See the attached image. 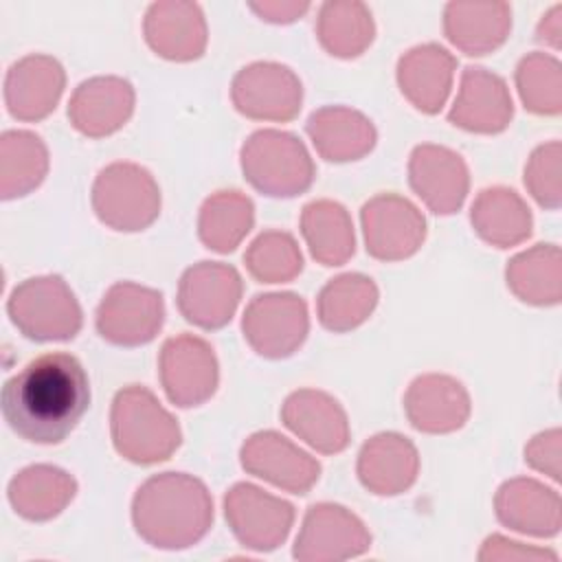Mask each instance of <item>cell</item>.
I'll return each instance as SVG.
<instances>
[{
    "mask_svg": "<svg viewBox=\"0 0 562 562\" xmlns=\"http://www.w3.org/2000/svg\"><path fill=\"white\" fill-rule=\"evenodd\" d=\"M378 290L362 274L331 279L318 299V318L331 331H347L360 325L375 307Z\"/></svg>",
    "mask_w": 562,
    "mask_h": 562,
    "instance_id": "30",
    "label": "cell"
},
{
    "mask_svg": "<svg viewBox=\"0 0 562 562\" xmlns=\"http://www.w3.org/2000/svg\"><path fill=\"white\" fill-rule=\"evenodd\" d=\"M512 119V99L501 77L485 68H465L461 90L450 112V121L470 132L494 134Z\"/></svg>",
    "mask_w": 562,
    "mask_h": 562,
    "instance_id": "21",
    "label": "cell"
},
{
    "mask_svg": "<svg viewBox=\"0 0 562 562\" xmlns=\"http://www.w3.org/2000/svg\"><path fill=\"white\" fill-rule=\"evenodd\" d=\"M244 261L250 274L266 283L288 281L303 268V259L294 239L288 233L277 231L259 235L244 255Z\"/></svg>",
    "mask_w": 562,
    "mask_h": 562,
    "instance_id": "33",
    "label": "cell"
},
{
    "mask_svg": "<svg viewBox=\"0 0 562 562\" xmlns=\"http://www.w3.org/2000/svg\"><path fill=\"white\" fill-rule=\"evenodd\" d=\"M307 134L327 160H356L375 143V130L360 112L347 108H323L307 121Z\"/></svg>",
    "mask_w": 562,
    "mask_h": 562,
    "instance_id": "25",
    "label": "cell"
},
{
    "mask_svg": "<svg viewBox=\"0 0 562 562\" xmlns=\"http://www.w3.org/2000/svg\"><path fill=\"white\" fill-rule=\"evenodd\" d=\"M206 33L202 13L195 4H154L147 13L145 33L151 48L165 57L173 33Z\"/></svg>",
    "mask_w": 562,
    "mask_h": 562,
    "instance_id": "34",
    "label": "cell"
},
{
    "mask_svg": "<svg viewBox=\"0 0 562 562\" xmlns=\"http://www.w3.org/2000/svg\"><path fill=\"white\" fill-rule=\"evenodd\" d=\"M454 57L435 46H419L400 59L397 79L402 92L415 103V108L435 114L441 110L452 81Z\"/></svg>",
    "mask_w": 562,
    "mask_h": 562,
    "instance_id": "23",
    "label": "cell"
},
{
    "mask_svg": "<svg viewBox=\"0 0 562 562\" xmlns=\"http://www.w3.org/2000/svg\"><path fill=\"white\" fill-rule=\"evenodd\" d=\"M92 204L103 224L116 231H143L158 215L160 191L147 169L114 162L99 173Z\"/></svg>",
    "mask_w": 562,
    "mask_h": 562,
    "instance_id": "6",
    "label": "cell"
},
{
    "mask_svg": "<svg viewBox=\"0 0 562 562\" xmlns=\"http://www.w3.org/2000/svg\"><path fill=\"white\" fill-rule=\"evenodd\" d=\"M64 90V70L59 61L46 55H29L15 61L4 79V103L13 119L40 121Z\"/></svg>",
    "mask_w": 562,
    "mask_h": 562,
    "instance_id": "16",
    "label": "cell"
},
{
    "mask_svg": "<svg viewBox=\"0 0 562 562\" xmlns=\"http://www.w3.org/2000/svg\"><path fill=\"white\" fill-rule=\"evenodd\" d=\"M301 81L279 64H252L233 81L235 108L250 119L290 121L301 110Z\"/></svg>",
    "mask_w": 562,
    "mask_h": 562,
    "instance_id": "12",
    "label": "cell"
},
{
    "mask_svg": "<svg viewBox=\"0 0 562 562\" xmlns=\"http://www.w3.org/2000/svg\"><path fill=\"white\" fill-rule=\"evenodd\" d=\"M7 312L31 340H68L81 327L79 303L57 274L26 279L11 292Z\"/></svg>",
    "mask_w": 562,
    "mask_h": 562,
    "instance_id": "5",
    "label": "cell"
},
{
    "mask_svg": "<svg viewBox=\"0 0 562 562\" xmlns=\"http://www.w3.org/2000/svg\"><path fill=\"white\" fill-rule=\"evenodd\" d=\"M307 334V307L296 294L255 296L244 314V336L268 358L290 356Z\"/></svg>",
    "mask_w": 562,
    "mask_h": 562,
    "instance_id": "9",
    "label": "cell"
},
{
    "mask_svg": "<svg viewBox=\"0 0 562 562\" xmlns=\"http://www.w3.org/2000/svg\"><path fill=\"white\" fill-rule=\"evenodd\" d=\"M472 224L485 241L507 248L529 235L531 215L514 191L487 189L472 206Z\"/></svg>",
    "mask_w": 562,
    "mask_h": 562,
    "instance_id": "29",
    "label": "cell"
},
{
    "mask_svg": "<svg viewBox=\"0 0 562 562\" xmlns=\"http://www.w3.org/2000/svg\"><path fill=\"white\" fill-rule=\"evenodd\" d=\"M303 235L312 255L325 266H340L353 255V226L338 202L318 200L303 209Z\"/></svg>",
    "mask_w": 562,
    "mask_h": 562,
    "instance_id": "28",
    "label": "cell"
},
{
    "mask_svg": "<svg viewBox=\"0 0 562 562\" xmlns=\"http://www.w3.org/2000/svg\"><path fill=\"white\" fill-rule=\"evenodd\" d=\"M0 402L4 422L18 437L53 446L64 441L88 411L90 382L72 353L50 351L9 378Z\"/></svg>",
    "mask_w": 562,
    "mask_h": 562,
    "instance_id": "1",
    "label": "cell"
},
{
    "mask_svg": "<svg viewBox=\"0 0 562 562\" xmlns=\"http://www.w3.org/2000/svg\"><path fill=\"white\" fill-rule=\"evenodd\" d=\"M443 29L448 40L468 55H485L503 44L509 29L505 4H448Z\"/></svg>",
    "mask_w": 562,
    "mask_h": 562,
    "instance_id": "26",
    "label": "cell"
},
{
    "mask_svg": "<svg viewBox=\"0 0 562 562\" xmlns=\"http://www.w3.org/2000/svg\"><path fill=\"white\" fill-rule=\"evenodd\" d=\"M162 321V294L127 281L112 285L97 310L99 334L123 347L149 342Z\"/></svg>",
    "mask_w": 562,
    "mask_h": 562,
    "instance_id": "7",
    "label": "cell"
},
{
    "mask_svg": "<svg viewBox=\"0 0 562 562\" xmlns=\"http://www.w3.org/2000/svg\"><path fill=\"white\" fill-rule=\"evenodd\" d=\"M411 187L415 193L435 211L452 213L457 211L468 193V169L459 154L422 145L411 156Z\"/></svg>",
    "mask_w": 562,
    "mask_h": 562,
    "instance_id": "17",
    "label": "cell"
},
{
    "mask_svg": "<svg viewBox=\"0 0 562 562\" xmlns=\"http://www.w3.org/2000/svg\"><path fill=\"white\" fill-rule=\"evenodd\" d=\"M241 465L292 494H305L321 474L318 461L272 430L257 432L244 443Z\"/></svg>",
    "mask_w": 562,
    "mask_h": 562,
    "instance_id": "15",
    "label": "cell"
},
{
    "mask_svg": "<svg viewBox=\"0 0 562 562\" xmlns=\"http://www.w3.org/2000/svg\"><path fill=\"white\" fill-rule=\"evenodd\" d=\"M112 441L125 459L156 463L180 446V428L147 389L132 384L114 397Z\"/></svg>",
    "mask_w": 562,
    "mask_h": 562,
    "instance_id": "3",
    "label": "cell"
},
{
    "mask_svg": "<svg viewBox=\"0 0 562 562\" xmlns=\"http://www.w3.org/2000/svg\"><path fill=\"white\" fill-rule=\"evenodd\" d=\"M239 296L241 279L235 268L202 261L184 272L178 307L189 323L204 329H217L231 321Z\"/></svg>",
    "mask_w": 562,
    "mask_h": 562,
    "instance_id": "11",
    "label": "cell"
},
{
    "mask_svg": "<svg viewBox=\"0 0 562 562\" xmlns=\"http://www.w3.org/2000/svg\"><path fill=\"white\" fill-rule=\"evenodd\" d=\"M371 536L364 525L340 505L321 503L310 507L301 536L294 544L299 560H342L364 553Z\"/></svg>",
    "mask_w": 562,
    "mask_h": 562,
    "instance_id": "14",
    "label": "cell"
},
{
    "mask_svg": "<svg viewBox=\"0 0 562 562\" xmlns=\"http://www.w3.org/2000/svg\"><path fill=\"white\" fill-rule=\"evenodd\" d=\"M75 479L53 465H31L9 483V503L26 520L57 516L75 496Z\"/></svg>",
    "mask_w": 562,
    "mask_h": 562,
    "instance_id": "24",
    "label": "cell"
},
{
    "mask_svg": "<svg viewBox=\"0 0 562 562\" xmlns=\"http://www.w3.org/2000/svg\"><path fill=\"white\" fill-rule=\"evenodd\" d=\"M362 226L367 252L375 259L411 257L426 235V222L419 211L400 195H380L364 204Z\"/></svg>",
    "mask_w": 562,
    "mask_h": 562,
    "instance_id": "13",
    "label": "cell"
},
{
    "mask_svg": "<svg viewBox=\"0 0 562 562\" xmlns=\"http://www.w3.org/2000/svg\"><path fill=\"white\" fill-rule=\"evenodd\" d=\"M132 518L138 536L149 544L184 549L209 531L213 501L202 481L182 472H165L138 487Z\"/></svg>",
    "mask_w": 562,
    "mask_h": 562,
    "instance_id": "2",
    "label": "cell"
},
{
    "mask_svg": "<svg viewBox=\"0 0 562 562\" xmlns=\"http://www.w3.org/2000/svg\"><path fill=\"white\" fill-rule=\"evenodd\" d=\"M132 105L134 92L125 79L97 77L77 88L68 105V116L79 132L103 136L125 125Z\"/></svg>",
    "mask_w": 562,
    "mask_h": 562,
    "instance_id": "20",
    "label": "cell"
},
{
    "mask_svg": "<svg viewBox=\"0 0 562 562\" xmlns=\"http://www.w3.org/2000/svg\"><path fill=\"white\" fill-rule=\"evenodd\" d=\"M358 476L375 494H400L417 476V452L402 435H378L360 452Z\"/></svg>",
    "mask_w": 562,
    "mask_h": 562,
    "instance_id": "22",
    "label": "cell"
},
{
    "mask_svg": "<svg viewBox=\"0 0 562 562\" xmlns=\"http://www.w3.org/2000/svg\"><path fill=\"white\" fill-rule=\"evenodd\" d=\"M323 46L336 57H356L373 40L371 13L362 4H325L318 20Z\"/></svg>",
    "mask_w": 562,
    "mask_h": 562,
    "instance_id": "32",
    "label": "cell"
},
{
    "mask_svg": "<svg viewBox=\"0 0 562 562\" xmlns=\"http://www.w3.org/2000/svg\"><path fill=\"white\" fill-rule=\"evenodd\" d=\"M160 378L167 397L178 406H198L215 393L217 360L202 338H169L160 351Z\"/></svg>",
    "mask_w": 562,
    "mask_h": 562,
    "instance_id": "10",
    "label": "cell"
},
{
    "mask_svg": "<svg viewBox=\"0 0 562 562\" xmlns=\"http://www.w3.org/2000/svg\"><path fill=\"white\" fill-rule=\"evenodd\" d=\"M224 507L235 538L257 551L277 549L294 520V507L288 501L270 496L250 483L235 485L226 494Z\"/></svg>",
    "mask_w": 562,
    "mask_h": 562,
    "instance_id": "8",
    "label": "cell"
},
{
    "mask_svg": "<svg viewBox=\"0 0 562 562\" xmlns=\"http://www.w3.org/2000/svg\"><path fill=\"white\" fill-rule=\"evenodd\" d=\"M48 169L46 147L33 132L9 130L0 138V193L4 200L26 195Z\"/></svg>",
    "mask_w": 562,
    "mask_h": 562,
    "instance_id": "27",
    "label": "cell"
},
{
    "mask_svg": "<svg viewBox=\"0 0 562 562\" xmlns=\"http://www.w3.org/2000/svg\"><path fill=\"white\" fill-rule=\"evenodd\" d=\"M404 406L411 424L424 432H450L461 428L470 413L468 393L461 382L448 375L417 378L404 397Z\"/></svg>",
    "mask_w": 562,
    "mask_h": 562,
    "instance_id": "19",
    "label": "cell"
},
{
    "mask_svg": "<svg viewBox=\"0 0 562 562\" xmlns=\"http://www.w3.org/2000/svg\"><path fill=\"white\" fill-rule=\"evenodd\" d=\"M246 180L266 195H296L314 180V165L303 143L277 130L255 132L241 149Z\"/></svg>",
    "mask_w": 562,
    "mask_h": 562,
    "instance_id": "4",
    "label": "cell"
},
{
    "mask_svg": "<svg viewBox=\"0 0 562 562\" xmlns=\"http://www.w3.org/2000/svg\"><path fill=\"white\" fill-rule=\"evenodd\" d=\"M252 202L239 191H220L200 213V239L206 248L231 252L252 226Z\"/></svg>",
    "mask_w": 562,
    "mask_h": 562,
    "instance_id": "31",
    "label": "cell"
},
{
    "mask_svg": "<svg viewBox=\"0 0 562 562\" xmlns=\"http://www.w3.org/2000/svg\"><path fill=\"white\" fill-rule=\"evenodd\" d=\"M285 426L303 437L312 448L331 454L349 443L345 411L321 391H296L283 404Z\"/></svg>",
    "mask_w": 562,
    "mask_h": 562,
    "instance_id": "18",
    "label": "cell"
}]
</instances>
